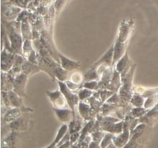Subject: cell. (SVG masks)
Here are the masks:
<instances>
[{"label":"cell","instance_id":"cell-25","mask_svg":"<svg viewBox=\"0 0 158 148\" xmlns=\"http://www.w3.org/2000/svg\"><path fill=\"white\" fill-rule=\"evenodd\" d=\"M148 111V109H146L145 107H134L131 110V115H133L134 118H140L143 116Z\"/></svg>","mask_w":158,"mask_h":148},{"label":"cell","instance_id":"cell-23","mask_svg":"<svg viewBox=\"0 0 158 148\" xmlns=\"http://www.w3.org/2000/svg\"><path fill=\"white\" fill-rule=\"evenodd\" d=\"M79 92L77 95H78L79 98H80V101H85L86 99H89V98H91L92 95H94V92L93 91L89 90V89H86L83 88L79 89Z\"/></svg>","mask_w":158,"mask_h":148},{"label":"cell","instance_id":"cell-8","mask_svg":"<svg viewBox=\"0 0 158 148\" xmlns=\"http://www.w3.org/2000/svg\"><path fill=\"white\" fill-rule=\"evenodd\" d=\"M46 94L53 105V108L62 109L69 107L66 98H64L60 90L56 91V92H47Z\"/></svg>","mask_w":158,"mask_h":148},{"label":"cell","instance_id":"cell-1","mask_svg":"<svg viewBox=\"0 0 158 148\" xmlns=\"http://www.w3.org/2000/svg\"><path fill=\"white\" fill-rule=\"evenodd\" d=\"M2 25L5 27L6 33L9 37L12 52L16 55H23V47L24 41L21 32L17 30L11 22H9L4 19H2Z\"/></svg>","mask_w":158,"mask_h":148},{"label":"cell","instance_id":"cell-27","mask_svg":"<svg viewBox=\"0 0 158 148\" xmlns=\"http://www.w3.org/2000/svg\"><path fill=\"white\" fill-rule=\"evenodd\" d=\"M105 134L104 133L102 130H97V131H94L91 133V138H92V141H95V142L100 143L102 141L103 138H104Z\"/></svg>","mask_w":158,"mask_h":148},{"label":"cell","instance_id":"cell-30","mask_svg":"<svg viewBox=\"0 0 158 148\" xmlns=\"http://www.w3.org/2000/svg\"><path fill=\"white\" fill-rule=\"evenodd\" d=\"M83 79H84V77H82L81 74L79 73V72H76V73L73 74L72 75L70 81H72V82L75 83V84H80Z\"/></svg>","mask_w":158,"mask_h":148},{"label":"cell","instance_id":"cell-33","mask_svg":"<svg viewBox=\"0 0 158 148\" xmlns=\"http://www.w3.org/2000/svg\"><path fill=\"white\" fill-rule=\"evenodd\" d=\"M88 148H101V147H100V143H97V142H95V141H92L90 144H89Z\"/></svg>","mask_w":158,"mask_h":148},{"label":"cell","instance_id":"cell-5","mask_svg":"<svg viewBox=\"0 0 158 148\" xmlns=\"http://www.w3.org/2000/svg\"><path fill=\"white\" fill-rule=\"evenodd\" d=\"M15 55L7 49H3L1 54V70L3 72H9L15 63Z\"/></svg>","mask_w":158,"mask_h":148},{"label":"cell","instance_id":"cell-2","mask_svg":"<svg viewBox=\"0 0 158 148\" xmlns=\"http://www.w3.org/2000/svg\"><path fill=\"white\" fill-rule=\"evenodd\" d=\"M59 84V87H60V91L61 92V93L63 94V95L64 96V98H66V102H67L68 106H69V108L72 110L73 113L74 118H76L75 116V106L79 104V101H80V98H79L78 95H77L76 94H74L69 88L67 87L66 84L63 81H57Z\"/></svg>","mask_w":158,"mask_h":148},{"label":"cell","instance_id":"cell-18","mask_svg":"<svg viewBox=\"0 0 158 148\" xmlns=\"http://www.w3.org/2000/svg\"><path fill=\"white\" fill-rule=\"evenodd\" d=\"M41 69L40 68L38 64H32V63L29 62V61L26 60L24 64L22 66V73L25 74L27 76L29 75H32L34 74L39 72Z\"/></svg>","mask_w":158,"mask_h":148},{"label":"cell","instance_id":"cell-3","mask_svg":"<svg viewBox=\"0 0 158 148\" xmlns=\"http://www.w3.org/2000/svg\"><path fill=\"white\" fill-rule=\"evenodd\" d=\"M23 9L18 6L9 4L5 2L2 6V19H4L9 22L15 21L18 18Z\"/></svg>","mask_w":158,"mask_h":148},{"label":"cell","instance_id":"cell-13","mask_svg":"<svg viewBox=\"0 0 158 148\" xmlns=\"http://www.w3.org/2000/svg\"><path fill=\"white\" fill-rule=\"evenodd\" d=\"M58 57L59 59H60V63L61 67L66 71H67V72L75 70V69L80 67V62L69 59V58H66V56H64L62 54L58 53Z\"/></svg>","mask_w":158,"mask_h":148},{"label":"cell","instance_id":"cell-19","mask_svg":"<svg viewBox=\"0 0 158 148\" xmlns=\"http://www.w3.org/2000/svg\"><path fill=\"white\" fill-rule=\"evenodd\" d=\"M8 95H9V101H10L12 107H19V108H23L24 107L23 98L19 96L13 91L8 92Z\"/></svg>","mask_w":158,"mask_h":148},{"label":"cell","instance_id":"cell-9","mask_svg":"<svg viewBox=\"0 0 158 148\" xmlns=\"http://www.w3.org/2000/svg\"><path fill=\"white\" fill-rule=\"evenodd\" d=\"M28 77L29 76L26 75L25 74L21 73L17 75L14 80L13 92L21 98L27 97L26 95V84L27 82Z\"/></svg>","mask_w":158,"mask_h":148},{"label":"cell","instance_id":"cell-10","mask_svg":"<svg viewBox=\"0 0 158 148\" xmlns=\"http://www.w3.org/2000/svg\"><path fill=\"white\" fill-rule=\"evenodd\" d=\"M131 68V61L128 57L127 52L125 53V55L116 63L115 70L117 71L121 75V79L125 78L128 72H130Z\"/></svg>","mask_w":158,"mask_h":148},{"label":"cell","instance_id":"cell-16","mask_svg":"<svg viewBox=\"0 0 158 148\" xmlns=\"http://www.w3.org/2000/svg\"><path fill=\"white\" fill-rule=\"evenodd\" d=\"M79 113L84 121H91L92 115L94 113L90 105L85 102H80L78 104Z\"/></svg>","mask_w":158,"mask_h":148},{"label":"cell","instance_id":"cell-12","mask_svg":"<svg viewBox=\"0 0 158 148\" xmlns=\"http://www.w3.org/2000/svg\"><path fill=\"white\" fill-rule=\"evenodd\" d=\"M53 111L58 119L62 122L69 123L73 119H77L76 118H74L73 113L69 107L62 109L53 108Z\"/></svg>","mask_w":158,"mask_h":148},{"label":"cell","instance_id":"cell-26","mask_svg":"<svg viewBox=\"0 0 158 148\" xmlns=\"http://www.w3.org/2000/svg\"><path fill=\"white\" fill-rule=\"evenodd\" d=\"M82 87L84 88L89 89L90 91H98L99 89V81H86L83 84Z\"/></svg>","mask_w":158,"mask_h":148},{"label":"cell","instance_id":"cell-15","mask_svg":"<svg viewBox=\"0 0 158 148\" xmlns=\"http://www.w3.org/2000/svg\"><path fill=\"white\" fill-rule=\"evenodd\" d=\"M114 45V62L113 64H115L127 52L126 47L127 43L120 42L117 40Z\"/></svg>","mask_w":158,"mask_h":148},{"label":"cell","instance_id":"cell-35","mask_svg":"<svg viewBox=\"0 0 158 148\" xmlns=\"http://www.w3.org/2000/svg\"><path fill=\"white\" fill-rule=\"evenodd\" d=\"M106 148H117V147H116L115 146H114V144H111L110 145L108 146V147H106Z\"/></svg>","mask_w":158,"mask_h":148},{"label":"cell","instance_id":"cell-31","mask_svg":"<svg viewBox=\"0 0 158 148\" xmlns=\"http://www.w3.org/2000/svg\"><path fill=\"white\" fill-rule=\"evenodd\" d=\"M66 84V85H67V87L69 88V89H70L72 92H73V91H77L80 88H81V86H80V84H75V83L72 82V81L69 80V81H66V82H65Z\"/></svg>","mask_w":158,"mask_h":148},{"label":"cell","instance_id":"cell-34","mask_svg":"<svg viewBox=\"0 0 158 148\" xmlns=\"http://www.w3.org/2000/svg\"><path fill=\"white\" fill-rule=\"evenodd\" d=\"M71 146H72V145H71V144H70V141H68L67 143H66V144H63V145L60 146V147H57V148H70Z\"/></svg>","mask_w":158,"mask_h":148},{"label":"cell","instance_id":"cell-6","mask_svg":"<svg viewBox=\"0 0 158 148\" xmlns=\"http://www.w3.org/2000/svg\"><path fill=\"white\" fill-rule=\"evenodd\" d=\"M131 140V131L127 121H124L123 131L118 135H114L113 144L117 148H123L129 143Z\"/></svg>","mask_w":158,"mask_h":148},{"label":"cell","instance_id":"cell-24","mask_svg":"<svg viewBox=\"0 0 158 148\" xmlns=\"http://www.w3.org/2000/svg\"><path fill=\"white\" fill-rule=\"evenodd\" d=\"M114 134L111 133H106L105 134L104 138H103L102 141L100 142V147L101 148H106L108 146L110 145L111 144H113V141H114Z\"/></svg>","mask_w":158,"mask_h":148},{"label":"cell","instance_id":"cell-22","mask_svg":"<svg viewBox=\"0 0 158 148\" xmlns=\"http://www.w3.org/2000/svg\"><path fill=\"white\" fill-rule=\"evenodd\" d=\"M6 2L13 6H18L23 9H26L28 6L32 2V0H6Z\"/></svg>","mask_w":158,"mask_h":148},{"label":"cell","instance_id":"cell-28","mask_svg":"<svg viewBox=\"0 0 158 148\" xmlns=\"http://www.w3.org/2000/svg\"><path fill=\"white\" fill-rule=\"evenodd\" d=\"M98 92H99V93H100L101 102L106 101L114 94V92L106 90V89H105V90H98Z\"/></svg>","mask_w":158,"mask_h":148},{"label":"cell","instance_id":"cell-29","mask_svg":"<svg viewBox=\"0 0 158 148\" xmlns=\"http://www.w3.org/2000/svg\"><path fill=\"white\" fill-rule=\"evenodd\" d=\"M68 0H56L55 3H54V7H55L56 9V15L57 16L60 15V12H61L63 8L64 7V6L66 4Z\"/></svg>","mask_w":158,"mask_h":148},{"label":"cell","instance_id":"cell-11","mask_svg":"<svg viewBox=\"0 0 158 148\" xmlns=\"http://www.w3.org/2000/svg\"><path fill=\"white\" fill-rule=\"evenodd\" d=\"M114 45H112L111 47L106 52V54L103 55V56L98 61H97L94 65H92V67L96 68L102 65L107 66V67H112L114 65L113 64V62H114Z\"/></svg>","mask_w":158,"mask_h":148},{"label":"cell","instance_id":"cell-14","mask_svg":"<svg viewBox=\"0 0 158 148\" xmlns=\"http://www.w3.org/2000/svg\"><path fill=\"white\" fill-rule=\"evenodd\" d=\"M2 92H9L13 91V84L15 78H12L8 72H2Z\"/></svg>","mask_w":158,"mask_h":148},{"label":"cell","instance_id":"cell-7","mask_svg":"<svg viewBox=\"0 0 158 148\" xmlns=\"http://www.w3.org/2000/svg\"><path fill=\"white\" fill-rule=\"evenodd\" d=\"M26 111H32V110L30 108H26V107H23V108L12 107V108H9L2 116V121L6 124H10V123L13 122L19 118H21L22 115H23V112Z\"/></svg>","mask_w":158,"mask_h":148},{"label":"cell","instance_id":"cell-21","mask_svg":"<svg viewBox=\"0 0 158 148\" xmlns=\"http://www.w3.org/2000/svg\"><path fill=\"white\" fill-rule=\"evenodd\" d=\"M131 103L135 107H141L144 105V98L139 94L135 93L131 99Z\"/></svg>","mask_w":158,"mask_h":148},{"label":"cell","instance_id":"cell-36","mask_svg":"<svg viewBox=\"0 0 158 148\" xmlns=\"http://www.w3.org/2000/svg\"><path fill=\"white\" fill-rule=\"evenodd\" d=\"M70 148H73V147H70Z\"/></svg>","mask_w":158,"mask_h":148},{"label":"cell","instance_id":"cell-20","mask_svg":"<svg viewBox=\"0 0 158 148\" xmlns=\"http://www.w3.org/2000/svg\"><path fill=\"white\" fill-rule=\"evenodd\" d=\"M84 80L86 81H97L100 78L97 68L91 66L90 68L86 72V73L84 75Z\"/></svg>","mask_w":158,"mask_h":148},{"label":"cell","instance_id":"cell-32","mask_svg":"<svg viewBox=\"0 0 158 148\" xmlns=\"http://www.w3.org/2000/svg\"><path fill=\"white\" fill-rule=\"evenodd\" d=\"M80 132H78V133H74V134H70V139H69V141H70V144L71 145H73V144H75L77 142V141H80Z\"/></svg>","mask_w":158,"mask_h":148},{"label":"cell","instance_id":"cell-17","mask_svg":"<svg viewBox=\"0 0 158 148\" xmlns=\"http://www.w3.org/2000/svg\"><path fill=\"white\" fill-rule=\"evenodd\" d=\"M21 34L24 40L32 39V28L29 23V18H26L22 21Z\"/></svg>","mask_w":158,"mask_h":148},{"label":"cell","instance_id":"cell-4","mask_svg":"<svg viewBox=\"0 0 158 148\" xmlns=\"http://www.w3.org/2000/svg\"><path fill=\"white\" fill-rule=\"evenodd\" d=\"M134 22L132 18L131 19H125L120 22L117 34V41L120 42L127 43L129 38L131 37V33L134 29Z\"/></svg>","mask_w":158,"mask_h":148}]
</instances>
